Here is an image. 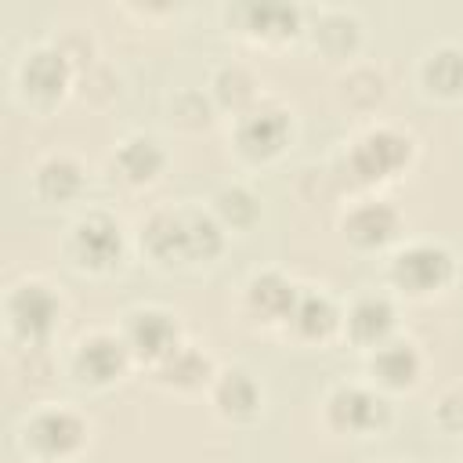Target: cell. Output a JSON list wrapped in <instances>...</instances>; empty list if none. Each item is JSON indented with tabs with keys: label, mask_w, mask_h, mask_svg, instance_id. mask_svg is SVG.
<instances>
[{
	"label": "cell",
	"mask_w": 463,
	"mask_h": 463,
	"mask_svg": "<svg viewBox=\"0 0 463 463\" xmlns=\"http://www.w3.org/2000/svg\"><path fill=\"white\" fill-rule=\"evenodd\" d=\"M80 184H83V174H80V166H76L72 159H65V156H54V159H47V163L36 170V188H40V195H47V199H69V195L80 192Z\"/></svg>",
	"instance_id": "d6986e66"
},
{
	"label": "cell",
	"mask_w": 463,
	"mask_h": 463,
	"mask_svg": "<svg viewBox=\"0 0 463 463\" xmlns=\"http://www.w3.org/2000/svg\"><path fill=\"white\" fill-rule=\"evenodd\" d=\"M373 373L387 387H409L420 373V354L405 340H383L373 354Z\"/></svg>",
	"instance_id": "7c38bea8"
},
{
	"label": "cell",
	"mask_w": 463,
	"mask_h": 463,
	"mask_svg": "<svg viewBox=\"0 0 463 463\" xmlns=\"http://www.w3.org/2000/svg\"><path fill=\"white\" fill-rule=\"evenodd\" d=\"M438 416H441V423H445V427H452V430H463V391L449 394V398L441 402Z\"/></svg>",
	"instance_id": "484cf974"
},
{
	"label": "cell",
	"mask_w": 463,
	"mask_h": 463,
	"mask_svg": "<svg viewBox=\"0 0 463 463\" xmlns=\"http://www.w3.org/2000/svg\"><path fill=\"white\" fill-rule=\"evenodd\" d=\"M25 434L33 441V449L43 456H69L72 449H80L87 430H83V420L72 416L69 409H47L25 427Z\"/></svg>",
	"instance_id": "52a82bcc"
},
{
	"label": "cell",
	"mask_w": 463,
	"mask_h": 463,
	"mask_svg": "<svg viewBox=\"0 0 463 463\" xmlns=\"http://www.w3.org/2000/svg\"><path fill=\"white\" fill-rule=\"evenodd\" d=\"M391 279L409 293H434L452 279V257L445 246L412 242L391 260Z\"/></svg>",
	"instance_id": "6da1fadb"
},
{
	"label": "cell",
	"mask_w": 463,
	"mask_h": 463,
	"mask_svg": "<svg viewBox=\"0 0 463 463\" xmlns=\"http://www.w3.org/2000/svg\"><path fill=\"white\" fill-rule=\"evenodd\" d=\"M289 322L304 336H326L336 326V307L322 293H297V304L289 311Z\"/></svg>",
	"instance_id": "e0dca14e"
},
{
	"label": "cell",
	"mask_w": 463,
	"mask_h": 463,
	"mask_svg": "<svg viewBox=\"0 0 463 463\" xmlns=\"http://www.w3.org/2000/svg\"><path fill=\"white\" fill-rule=\"evenodd\" d=\"M412 156V141L398 130H369L354 148H351V170L362 177V181H380V177H391L398 174Z\"/></svg>",
	"instance_id": "7a4b0ae2"
},
{
	"label": "cell",
	"mask_w": 463,
	"mask_h": 463,
	"mask_svg": "<svg viewBox=\"0 0 463 463\" xmlns=\"http://www.w3.org/2000/svg\"><path fill=\"white\" fill-rule=\"evenodd\" d=\"M116 163L130 181H152L159 174V166H163V152H159V145L152 137H130L119 148Z\"/></svg>",
	"instance_id": "ac0fdd59"
},
{
	"label": "cell",
	"mask_w": 463,
	"mask_h": 463,
	"mask_svg": "<svg viewBox=\"0 0 463 463\" xmlns=\"http://www.w3.org/2000/svg\"><path fill=\"white\" fill-rule=\"evenodd\" d=\"M253 94V80L242 72V69H224V72H217V98L224 101V105H239V101H246Z\"/></svg>",
	"instance_id": "d4e9b609"
},
{
	"label": "cell",
	"mask_w": 463,
	"mask_h": 463,
	"mask_svg": "<svg viewBox=\"0 0 463 463\" xmlns=\"http://www.w3.org/2000/svg\"><path fill=\"white\" fill-rule=\"evenodd\" d=\"M127 347L137 351L141 358L163 362L166 354L177 351V326L166 311H134L127 318Z\"/></svg>",
	"instance_id": "277c9868"
},
{
	"label": "cell",
	"mask_w": 463,
	"mask_h": 463,
	"mask_svg": "<svg viewBox=\"0 0 463 463\" xmlns=\"http://www.w3.org/2000/svg\"><path fill=\"white\" fill-rule=\"evenodd\" d=\"M423 80L438 94H456L463 87V51L456 47H438L423 61Z\"/></svg>",
	"instance_id": "ffe728a7"
},
{
	"label": "cell",
	"mask_w": 463,
	"mask_h": 463,
	"mask_svg": "<svg viewBox=\"0 0 463 463\" xmlns=\"http://www.w3.org/2000/svg\"><path fill=\"white\" fill-rule=\"evenodd\" d=\"M7 318L14 326L18 336L25 340H40L51 333L54 318H58V300L47 286L40 282H22L11 297H7Z\"/></svg>",
	"instance_id": "3957f363"
},
{
	"label": "cell",
	"mask_w": 463,
	"mask_h": 463,
	"mask_svg": "<svg viewBox=\"0 0 463 463\" xmlns=\"http://www.w3.org/2000/svg\"><path fill=\"white\" fill-rule=\"evenodd\" d=\"M217 405L228 416H250L257 409V383H253V376L242 373V369L224 373L221 383H217Z\"/></svg>",
	"instance_id": "44dd1931"
},
{
	"label": "cell",
	"mask_w": 463,
	"mask_h": 463,
	"mask_svg": "<svg viewBox=\"0 0 463 463\" xmlns=\"http://www.w3.org/2000/svg\"><path fill=\"white\" fill-rule=\"evenodd\" d=\"M206 373H210V362H206V354H199L195 347H177L174 354H166V358L159 362V376L170 380V383H181V387L199 383Z\"/></svg>",
	"instance_id": "7402d4cb"
},
{
	"label": "cell",
	"mask_w": 463,
	"mask_h": 463,
	"mask_svg": "<svg viewBox=\"0 0 463 463\" xmlns=\"http://www.w3.org/2000/svg\"><path fill=\"white\" fill-rule=\"evenodd\" d=\"M293 304H297V289L282 275L264 271V275H257L250 282V307L253 311H260L268 318H289Z\"/></svg>",
	"instance_id": "9a60e30c"
},
{
	"label": "cell",
	"mask_w": 463,
	"mask_h": 463,
	"mask_svg": "<svg viewBox=\"0 0 463 463\" xmlns=\"http://www.w3.org/2000/svg\"><path fill=\"white\" fill-rule=\"evenodd\" d=\"M72 246L80 253L83 264L90 268H109L112 260H119L123 253V235H119V224L105 213H90L76 224L72 232Z\"/></svg>",
	"instance_id": "5b68a950"
},
{
	"label": "cell",
	"mask_w": 463,
	"mask_h": 463,
	"mask_svg": "<svg viewBox=\"0 0 463 463\" xmlns=\"http://www.w3.org/2000/svg\"><path fill=\"white\" fill-rule=\"evenodd\" d=\"M329 420L340 430L362 434V430H373L387 420V405H383V398H376L365 387H340L329 398Z\"/></svg>",
	"instance_id": "8992f818"
},
{
	"label": "cell",
	"mask_w": 463,
	"mask_h": 463,
	"mask_svg": "<svg viewBox=\"0 0 463 463\" xmlns=\"http://www.w3.org/2000/svg\"><path fill=\"white\" fill-rule=\"evenodd\" d=\"M344 232L358 246H383L398 235V213L387 203H362L344 217Z\"/></svg>",
	"instance_id": "30bf717a"
},
{
	"label": "cell",
	"mask_w": 463,
	"mask_h": 463,
	"mask_svg": "<svg viewBox=\"0 0 463 463\" xmlns=\"http://www.w3.org/2000/svg\"><path fill=\"white\" fill-rule=\"evenodd\" d=\"M347 326H351V336L362 340V344H383L391 326H394V307L383 300V297H362L351 315H347Z\"/></svg>",
	"instance_id": "5bb4252c"
},
{
	"label": "cell",
	"mask_w": 463,
	"mask_h": 463,
	"mask_svg": "<svg viewBox=\"0 0 463 463\" xmlns=\"http://www.w3.org/2000/svg\"><path fill=\"white\" fill-rule=\"evenodd\" d=\"M246 18H250V29L257 33H293L297 25V11L286 4H253L246 7Z\"/></svg>",
	"instance_id": "603a6c76"
},
{
	"label": "cell",
	"mask_w": 463,
	"mask_h": 463,
	"mask_svg": "<svg viewBox=\"0 0 463 463\" xmlns=\"http://www.w3.org/2000/svg\"><path fill=\"white\" fill-rule=\"evenodd\" d=\"M217 213L242 228L257 217V199L246 188H224V192H217Z\"/></svg>",
	"instance_id": "cb8c5ba5"
},
{
	"label": "cell",
	"mask_w": 463,
	"mask_h": 463,
	"mask_svg": "<svg viewBox=\"0 0 463 463\" xmlns=\"http://www.w3.org/2000/svg\"><path fill=\"white\" fill-rule=\"evenodd\" d=\"M65 76H69V65H65V54H61V51L40 47V51L25 54L22 83H25V90H29V94L54 98V94L65 87Z\"/></svg>",
	"instance_id": "8fae6325"
},
{
	"label": "cell",
	"mask_w": 463,
	"mask_h": 463,
	"mask_svg": "<svg viewBox=\"0 0 463 463\" xmlns=\"http://www.w3.org/2000/svg\"><path fill=\"white\" fill-rule=\"evenodd\" d=\"M224 246L221 224L203 210H184V253L188 260H210Z\"/></svg>",
	"instance_id": "2e32d148"
},
{
	"label": "cell",
	"mask_w": 463,
	"mask_h": 463,
	"mask_svg": "<svg viewBox=\"0 0 463 463\" xmlns=\"http://www.w3.org/2000/svg\"><path fill=\"white\" fill-rule=\"evenodd\" d=\"M286 130H289L286 112H279V109H253V112H246L239 119L235 137H239V148L250 159H264V156H275L282 148Z\"/></svg>",
	"instance_id": "ba28073f"
},
{
	"label": "cell",
	"mask_w": 463,
	"mask_h": 463,
	"mask_svg": "<svg viewBox=\"0 0 463 463\" xmlns=\"http://www.w3.org/2000/svg\"><path fill=\"white\" fill-rule=\"evenodd\" d=\"M127 365V344L116 340V336H87L76 351V373L83 380H94V383H109L112 376H119Z\"/></svg>",
	"instance_id": "9c48e42d"
},
{
	"label": "cell",
	"mask_w": 463,
	"mask_h": 463,
	"mask_svg": "<svg viewBox=\"0 0 463 463\" xmlns=\"http://www.w3.org/2000/svg\"><path fill=\"white\" fill-rule=\"evenodd\" d=\"M145 246L159 260H188L184 253V210H163L145 224Z\"/></svg>",
	"instance_id": "4fadbf2b"
}]
</instances>
